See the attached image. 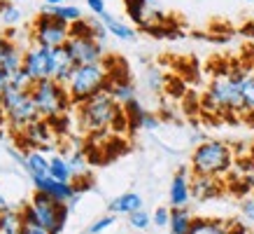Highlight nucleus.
<instances>
[{
	"label": "nucleus",
	"instance_id": "1",
	"mask_svg": "<svg viewBox=\"0 0 254 234\" xmlns=\"http://www.w3.org/2000/svg\"><path fill=\"white\" fill-rule=\"evenodd\" d=\"M245 70L240 68H226L219 70L212 82H210L208 92H205V108H210L212 113H245L243 108V92H240V80H243Z\"/></svg>",
	"mask_w": 254,
	"mask_h": 234
},
{
	"label": "nucleus",
	"instance_id": "2",
	"mask_svg": "<svg viewBox=\"0 0 254 234\" xmlns=\"http://www.w3.org/2000/svg\"><path fill=\"white\" fill-rule=\"evenodd\" d=\"M233 150L224 140H200L191 152V173L219 178L229 176L233 169Z\"/></svg>",
	"mask_w": 254,
	"mask_h": 234
},
{
	"label": "nucleus",
	"instance_id": "3",
	"mask_svg": "<svg viewBox=\"0 0 254 234\" xmlns=\"http://www.w3.org/2000/svg\"><path fill=\"white\" fill-rule=\"evenodd\" d=\"M68 211L70 206L59 204L45 192H33L31 202L21 206L26 225H40L52 234H63L65 223H68Z\"/></svg>",
	"mask_w": 254,
	"mask_h": 234
},
{
	"label": "nucleus",
	"instance_id": "4",
	"mask_svg": "<svg viewBox=\"0 0 254 234\" xmlns=\"http://www.w3.org/2000/svg\"><path fill=\"white\" fill-rule=\"evenodd\" d=\"M110 89V68L108 63H86V66H75L70 80L65 82V92H68L72 106L84 103L100 92Z\"/></svg>",
	"mask_w": 254,
	"mask_h": 234
},
{
	"label": "nucleus",
	"instance_id": "5",
	"mask_svg": "<svg viewBox=\"0 0 254 234\" xmlns=\"http://www.w3.org/2000/svg\"><path fill=\"white\" fill-rule=\"evenodd\" d=\"M124 113V106L115 101L110 92H100L84 103H79V124L89 133H100L105 129H112L119 115Z\"/></svg>",
	"mask_w": 254,
	"mask_h": 234
},
{
	"label": "nucleus",
	"instance_id": "6",
	"mask_svg": "<svg viewBox=\"0 0 254 234\" xmlns=\"http://www.w3.org/2000/svg\"><path fill=\"white\" fill-rule=\"evenodd\" d=\"M0 108L5 113V122L9 124V129L16 133H23L31 124L42 119L38 108H35L31 92H21V89H14V87H7L2 92Z\"/></svg>",
	"mask_w": 254,
	"mask_h": 234
},
{
	"label": "nucleus",
	"instance_id": "7",
	"mask_svg": "<svg viewBox=\"0 0 254 234\" xmlns=\"http://www.w3.org/2000/svg\"><path fill=\"white\" fill-rule=\"evenodd\" d=\"M31 96H33V101H35V108H38L40 117L47 119V122L61 119L65 115V110L72 106L68 92H65V85H59L52 78L35 82L31 87Z\"/></svg>",
	"mask_w": 254,
	"mask_h": 234
},
{
	"label": "nucleus",
	"instance_id": "8",
	"mask_svg": "<svg viewBox=\"0 0 254 234\" xmlns=\"http://www.w3.org/2000/svg\"><path fill=\"white\" fill-rule=\"evenodd\" d=\"M70 40V26L61 23L52 14L42 12L35 16L31 23V42L47 49H56V47H65Z\"/></svg>",
	"mask_w": 254,
	"mask_h": 234
},
{
	"label": "nucleus",
	"instance_id": "9",
	"mask_svg": "<svg viewBox=\"0 0 254 234\" xmlns=\"http://www.w3.org/2000/svg\"><path fill=\"white\" fill-rule=\"evenodd\" d=\"M23 70L33 82L47 80L52 73V49L31 42V47L23 49Z\"/></svg>",
	"mask_w": 254,
	"mask_h": 234
},
{
	"label": "nucleus",
	"instance_id": "10",
	"mask_svg": "<svg viewBox=\"0 0 254 234\" xmlns=\"http://www.w3.org/2000/svg\"><path fill=\"white\" fill-rule=\"evenodd\" d=\"M65 49L70 56L75 59L77 66H86V63H103L108 56L103 52V42L96 38H70Z\"/></svg>",
	"mask_w": 254,
	"mask_h": 234
},
{
	"label": "nucleus",
	"instance_id": "11",
	"mask_svg": "<svg viewBox=\"0 0 254 234\" xmlns=\"http://www.w3.org/2000/svg\"><path fill=\"white\" fill-rule=\"evenodd\" d=\"M191 169L180 166L177 173L170 180V190H168V202L170 209H185L191 202Z\"/></svg>",
	"mask_w": 254,
	"mask_h": 234
},
{
	"label": "nucleus",
	"instance_id": "12",
	"mask_svg": "<svg viewBox=\"0 0 254 234\" xmlns=\"http://www.w3.org/2000/svg\"><path fill=\"white\" fill-rule=\"evenodd\" d=\"M33 187H35V192H45V195H49L59 204H65V206H72V204L79 199V195L75 192L72 183H59V180H54L52 176L35 178L33 180Z\"/></svg>",
	"mask_w": 254,
	"mask_h": 234
},
{
	"label": "nucleus",
	"instance_id": "13",
	"mask_svg": "<svg viewBox=\"0 0 254 234\" xmlns=\"http://www.w3.org/2000/svg\"><path fill=\"white\" fill-rule=\"evenodd\" d=\"M189 234H247V227L240 220H217V218H193Z\"/></svg>",
	"mask_w": 254,
	"mask_h": 234
},
{
	"label": "nucleus",
	"instance_id": "14",
	"mask_svg": "<svg viewBox=\"0 0 254 234\" xmlns=\"http://www.w3.org/2000/svg\"><path fill=\"white\" fill-rule=\"evenodd\" d=\"M12 155L21 162V166L26 169V173L31 176V180L49 176V157H45V152H42V150L33 148V150H26L23 155H16L14 150H12Z\"/></svg>",
	"mask_w": 254,
	"mask_h": 234
},
{
	"label": "nucleus",
	"instance_id": "15",
	"mask_svg": "<svg viewBox=\"0 0 254 234\" xmlns=\"http://www.w3.org/2000/svg\"><path fill=\"white\" fill-rule=\"evenodd\" d=\"M75 59L70 56V52L65 47H56L52 49V73H49V78L56 80L59 85H65L72 75V70H75Z\"/></svg>",
	"mask_w": 254,
	"mask_h": 234
},
{
	"label": "nucleus",
	"instance_id": "16",
	"mask_svg": "<svg viewBox=\"0 0 254 234\" xmlns=\"http://www.w3.org/2000/svg\"><path fill=\"white\" fill-rule=\"evenodd\" d=\"M222 180L219 178H210V176H196L191 173V197L196 202H208L215 197L222 195Z\"/></svg>",
	"mask_w": 254,
	"mask_h": 234
},
{
	"label": "nucleus",
	"instance_id": "17",
	"mask_svg": "<svg viewBox=\"0 0 254 234\" xmlns=\"http://www.w3.org/2000/svg\"><path fill=\"white\" fill-rule=\"evenodd\" d=\"M124 7H126V14L131 16L138 26H142V28L149 26V19H152V16L156 19L154 0H124Z\"/></svg>",
	"mask_w": 254,
	"mask_h": 234
},
{
	"label": "nucleus",
	"instance_id": "18",
	"mask_svg": "<svg viewBox=\"0 0 254 234\" xmlns=\"http://www.w3.org/2000/svg\"><path fill=\"white\" fill-rule=\"evenodd\" d=\"M49 136H52V129H49V122L47 119H38L35 124H31L26 131L21 133L23 143L28 145V148H49Z\"/></svg>",
	"mask_w": 254,
	"mask_h": 234
},
{
	"label": "nucleus",
	"instance_id": "19",
	"mask_svg": "<svg viewBox=\"0 0 254 234\" xmlns=\"http://www.w3.org/2000/svg\"><path fill=\"white\" fill-rule=\"evenodd\" d=\"M142 209V197L138 192H124L110 202V213L112 216H131Z\"/></svg>",
	"mask_w": 254,
	"mask_h": 234
},
{
	"label": "nucleus",
	"instance_id": "20",
	"mask_svg": "<svg viewBox=\"0 0 254 234\" xmlns=\"http://www.w3.org/2000/svg\"><path fill=\"white\" fill-rule=\"evenodd\" d=\"M100 21L105 23V28H108L110 35H115L117 40H124V42H133L135 40V28L133 26H128L126 21H122L119 16L115 14H103L100 16Z\"/></svg>",
	"mask_w": 254,
	"mask_h": 234
},
{
	"label": "nucleus",
	"instance_id": "21",
	"mask_svg": "<svg viewBox=\"0 0 254 234\" xmlns=\"http://www.w3.org/2000/svg\"><path fill=\"white\" fill-rule=\"evenodd\" d=\"M0 63H2V68L7 70L9 75L19 73L23 68V49L16 42L9 40L7 45H5V49L0 52Z\"/></svg>",
	"mask_w": 254,
	"mask_h": 234
},
{
	"label": "nucleus",
	"instance_id": "22",
	"mask_svg": "<svg viewBox=\"0 0 254 234\" xmlns=\"http://www.w3.org/2000/svg\"><path fill=\"white\" fill-rule=\"evenodd\" d=\"M23 213L21 209H12L0 213V234H21L23 232Z\"/></svg>",
	"mask_w": 254,
	"mask_h": 234
},
{
	"label": "nucleus",
	"instance_id": "23",
	"mask_svg": "<svg viewBox=\"0 0 254 234\" xmlns=\"http://www.w3.org/2000/svg\"><path fill=\"white\" fill-rule=\"evenodd\" d=\"M193 225V216L189 206L185 209H170V234H189Z\"/></svg>",
	"mask_w": 254,
	"mask_h": 234
},
{
	"label": "nucleus",
	"instance_id": "24",
	"mask_svg": "<svg viewBox=\"0 0 254 234\" xmlns=\"http://www.w3.org/2000/svg\"><path fill=\"white\" fill-rule=\"evenodd\" d=\"M47 14H52L54 19H59L61 23H65V26H72V23L82 21L84 16H82V9L77 7V5H59V7H45Z\"/></svg>",
	"mask_w": 254,
	"mask_h": 234
},
{
	"label": "nucleus",
	"instance_id": "25",
	"mask_svg": "<svg viewBox=\"0 0 254 234\" xmlns=\"http://www.w3.org/2000/svg\"><path fill=\"white\" fill-rule=\"evenodd\" d=\"M49 176L59 183H72V171H70L68 157L52 155L49 157Z\"/></svg>",
	"mask_w": 254,
	"mask_h": 234
},
{
	"label": "nucleus",
	"instance_id": "26",
	"mask_svg": "<svg viewBox=\"0 0 254 234\" xmlns=\"http://www.w3.org/2000/svg\"><path fill=\"white\" fill-rule=\"evenodd\" d=\"M238 220L247 230H254V192L240 197L238 202Z\"/></svg>",
	"mask_w": 254,
	"mask_h": 234
},
{
	"label": "nucleus",
	"instance_id": "27",
	"mask_svg": "<svg viewBox=\"0 0 254 234\" xmlns=\"http://www.w3.org/2000/svg\"><path fill=\"white\" fill-rule=\"evenodd\" d=\"M240 92H243V108L247 115H254V73H243L240 80Z\"/></svg>",
	"mask_w": 254,
	"mask_h": 234
},
{
	"label": "nucleus",
	"instance_id": "28",
	"mask_svg": "<svg viewBox=\"0 0 254 234\" xmlns=\"http://www.w3.org/2000/svg\"><path fill=\"white\" fill-rule=\"evenodd\" d=\"M68 164H70V171H72V183L75 180H89L91 173H89V162L82 152H75L72 157H68Z\"/></svg>",
	"mask_w": 254,
	"mask_h": 234
},
{
	"label": "nucleus",
	"instance_id": "29",
	"mask_svg": "<svg viewBox=\"0 0 254 234\" xmlns=\"http://www.w3.org/2000/svg\"><path fill=\"white\" fill-rule=\"evenodd\" d=\"M124 113H126V117H128V126H131V129H140L142 117L147 115V110L138 103V99H133V101L126 103V106H124Z\"/></svg>",
	"mask_w": 254,
	"mask_h": 234
},
{
	"label": "nucleus",
	"instance_id": "30",
	"mask_svg": "<svg viewBox=\"0 0 254 234\" xmlns=\"http://www.w3.org/2000/svg\"><path fill=\"white\" fill-rule=\"evenodd\" d=\"M21 16H23V12L16 7L14 2H2L0 5V21L5 23V26H9V28L21 21Z\"/></svg>",
	"mask_w": 254,
	"mask_h": 234
},
{
	"label": "nucleus",
	"instance_id": "31",
	"mask_svg": "<svg viewBox=\"0 0 254 234\" xmlns=\"http://www.w3.org/2000/svg\"><path fill=\"white\" fill-rule=\"evenodd\" d=\"M128 225H131L133 230H140V232H142V230H147V227L152 225V216H149L145 209H140L128 216Z\"/></svg>",
	"mask_w": 254,
	"mask_h": 234
},
{
	"label": "nucleus",
	"instance_id": "32",
	"mask_svg": "<svg viewBox=\"0 0 254 234\" xmlns=\"http://www.w3.org/2000/svg\"><path fill=\"white\" fill-rule=\"evenodd\" d=\"M70 38H93V23L91 19H82V21L70 26Z\"/></svg>",
	"mask_w": 254,
	"mask_h": 234
},
{
	"label": "nucleus",
	"instance_id": "33",
	"mask_svg": "<svg viewBox=\"0 0 254 234\" xmlns=\"http://www.w3.org/2000/svg\"><path fill=\"white\" fill-rule=\"evenodd\" d=\"M35 85L28 75H26V70H19V73H14L12 78H9V87H14V89H21V92H31V87Z\"/></svg>",
	"mask_w": 254,
	"mask_h": 234
},
{
	"label": "nucleus",
	"instance_id": "34",
	"mask_svg": "<svg viewBox=\"0 0 254 234\" xmlns=\"http://www.w3.org/2000/svg\"><path fill=\"white\" fill-rule=\"evenodd\" d=\"M117 223V216H112V213H108V216H103V218H98L96 223H91V227H89V234H103L105 230H110V227Z\"/></svg>",
	"mask_w": 254,
	"mask_h": 234
},
{
	"label": "nucleus",
	"instance_id": "35",
	"mask_svg": "<svg viewBox=\"0 0 254 234\" xmlns=\"http://www.w3.org/2000/svg\"><path fill=\"white\" fill-rule=\"evenodd\" d=\"M152 223H154L156 227H168L170 225V209L159 206V209L154 211V216H152Z\"/></svg>",
	"mask_w": 254,
	"mask_h": 234
},
{
	"label": "nucleus",
	"instance_id": "36",
	"mask_svg": "<svg viewBox=\"0 0 254 234\" xmlns=\"http://www.w3.org/2000/svg\"><path fill=\"white\" fill-rule=\"evenodd\" d=\"M86 7H89V12H91L93 16H103L108 14V9H105V0H86Z\"/></svg>",
	"mask_w": 254,
	"mask_h": 234
},
{
	"label": "nucleus",
	"instance_id": "37",
	"mask_svg": "<svg viewBox=\"0 0 254 234\" xmlns=\"http://www.w3.org/2000/svg\"><path fill=\"white\" fill-rule=\"evenodd\" d=\"M159 126V117L152 115V113H147L145 117H142V124H140V129H156Z\"/></svg>",
	"mask_w": 254,
	"mask_h": 234
},
{
	"label": "nucleus",
	"instance_id": "38",
	"mask_svg": "<svg viewBox=\"0 0 254 234\" xmlns=\"http://www.w3.org/2000/svg\"><path fill=\"white\" fill-rule=\"evenodd\" d=\"M21 234H52L49 230H45V227L40 225H23V232Z\"/></svg>",
	"mask_w": 254,
	"mask_h": 234
},
{
	"label": "nucleus",
	"instance_id": "39",
	"mask_svg": "<svg viewBox=\"0 0 254 234\" xmlns=\"http://www.w3.org/2000/svg\"><path fill=\"white\" fill-rule=\"evenodd\" d=\"M47 7H59V5H65L68 0H45Z\"/></svg>",
	"mask_w": 254,
	"mask_h": 234
},
{
	"label": "nucleus",
	"instance_id": "40",
	"mask_svg": "<svg viewBox=\"0 0 254 234\" xmlns=\"http://www.w3.org/2000/svg\"><path fill=\"white\" fill-rule=\"evenodd\" d=\"M243 33H247V35H252V38H254V19H252L250 23H247L245 28H243Z\"/></svg>",
	"mask_w": 254,
	"mask_h": 234
},
{
	"label": "nucleus",
	"instance_id": "41",
	"mask_svg": "<svg viewBox=\"0 0 254 234\" xmlns=\"http://www.w3.org/2000/svg\"><path fill=\"white\" fill-rule=\"evenodd\" d=\"M7 42H9V38L5 35V33H0V52L5 49V45H7Z\"/></svg>",
	"mask_w": 254,
	"mask_h": 234
},
{
	"label": "nucleus",
	"instance_id": "42",
	"mask_svg": "<svg viewBox=\"0 0 254 234\" xmlns=\"http://www.w3.org/2000/svg\"><path fill=\"white\" fill-rule=\"evenodd\" d=\"M9 209V204H7V199H5V197L0 195V213H2V211H7Z\"/></svg>",
	"mask_w": 254,
	"mask_h": 234
},
{
	"label": "nucleus",
	"instance_id": "43",
	"mask_svg": "<svg viewBox=\"0 0 254 234\" xmlns=\"http://www.w3.org/2000/svg\"><path fill=\"white\" fill-rule=\"evenodd\" d=\"M250 162L254 164V145H252V148H250Z\"/></svg>",
	"mask_w": 254,
	"mask_h": 234
},
{
	"label": "nucleus",
	"instance_id": "44",
	"mask_svg": "<svg viewBox=\"0 0 254 234\" xmlns=\"http://www.w3.org/2000/svg\"><path fill=\"white\" fill-rule=\"evenodd\" d=\"M2 2H14V0H0V5H2Z\"/></svg>",
	"mask_w": 254,
	"mask_h": 234
},
{
	"label": "nucleus",
	"instance_id": "45",
	"mask_svg": "<svg viewBox=\"0 0 254 234\" xmlns=\"http://www.w3.org/2000/svg\"><path fill=\"white\" fill-rule=\"evenodd\" d=\"M247 234H254V230H247Z\"/></svg>",
	"mask_w": 254,
	"mask_h": 234
},
{
	"label": "nucleus",
	"instance_id": "46",
	"mask_svg": "<svg viewBox=\"0 0 254 234\" xmlns=\"http://www.w3.org/2000/svg\"><path fill=\"white\" fill-rule=\"evenodd\" d=\"M247 2H250V0H247Z\"/></svg>",
	"mask_w": 254,
	"mask_h": 234
}]
</instances>
